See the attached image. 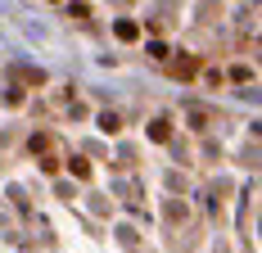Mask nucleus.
<instances>
[{
  "label": "nucleus",
  "instance_id": "obj_2",
  "mask_svg": "<svg viewBox=\"0 0 262 253\" xmlns=\"http://www.w3.org/2000/svg\"><path fill=\"white\" fill-rule=\"evenodd\" d=\"M113 32H118V41H136V36H140V27H136V23H127V18L113 27Z\"/></svg>",
  "mask_w": 262,
  "mask_h": 253
},
{
  "label": "nucleus",
  "instance_id": "obj_1",
  "mask_svg": "<svg viewBox=\"0 0 262 253\" xmlns=\"http://www.w3.org/2000/svg\"><path fill=\"white\" fill-rule=\"evenodd\" d=\"M167 136H172V122L167 118H154L149 122V140H167Z\"/></svg>",
  "mask_w": 262,
  "mask_h": 253
},
{
  "label": "nucleus",
  "instance_id": "obj_3",
  "mask_svg": "<svg viewBox=\"0 0 262 253\" xmlns=\"http://www.w3.org/2000/svg\"><path fill=\"white\" fill-rule=\"evenodd\" d=\"M68 167H73V172H77V177H91V163H86V158H73V163H68Z\"/></svg>",
  "mask_w": 262,
  "mask_h": 253
},
{
  "label": "nucleus",
  "instance_id": "obj_4",
  "mask_svg": "<svg viewBox=\"0 0 262 253\" xmlns=\"http://www.w3.org/2000/svg\"><path fill=\"white\" fill-rule=\"evenodd\" d=\"M194 68H199L194 59H181V64H177V73H181V77H194Z\"/></svg>",
  "mask_w": 262,
  "mask_h": 253
}]
</instances>
